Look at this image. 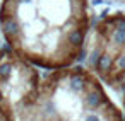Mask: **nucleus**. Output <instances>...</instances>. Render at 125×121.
<instances>
[{"instance_id": "obj_2", "label": "nucleus", "mask_w": 125, "mask_h": 121, "mask_svg": "<svg viewBox=\"0 0 125 121\" xmlns=\"http://www.w3.org/2000/svg\"><path fill=\"white\" fill-rule=\"evenodd\" d=\"M19 121H125V112L87 67L70 65L41 78Z\"/></svg>"}, {"instance_id": "obj_6", "label": "nucleus", "mask_w": 125, "mask_h": 121, "mask_svg": "<svg viewBox=\"0 0 125 121\" xmlns=\"http://www.w3.org/2000/svg\"><path fill=\"white\" fill-rule=\"evenodd\" d=\"M0 121H2V118H0Z\"/></svg>"}, {"instance_id": "obj_1", "label": "nucleus", "mask_w": 125, "mask_h": 121, "mask_svg": "<svg viewBox=\"0 0 125 121\" xmlns=\"http://www.w3.org/2000/svg\"><path fill=\"white\" fill-rule=\"evenodd\" d=\"M0 31L12 51L40 68L75 65L91 31L89 0H2Z\"/></svg>"}, {"instance_id": "obj_4", "label": "nucleus", "mask_w": 125, "mask_h": 121, "mask_svg": "<svg viewBox=\"0 0 125 121\" xmlns=\"http://www.w3.org/2000/svg\"><path fill=\"white\" fill-rule=\"evenodd\" d=\"M122 109H123V112H125V89H123V92H122Z\"/></svg>"}, {"instance_id": "obj_3", "label": "nucleus", "mask_w": 125, "mask_h": 121, "mask_svg": "<svg viewBox=\"0 0 125 121\" xmlns=\"http://www.w3.org/2000/svg\"><path fill=\"white\" fill-rule=\"evenodd\" d=\"M86 67L111 90L125 89V12L96 21L86 41Z\"/></svg>"}, {"instance_id": "obj_5", "label": "nucleus", "mask_w": 125, "mask_h": 121, "mask_svg": "<svg viewBox=\"0 0 125 121\" xmlns=\"http://www.w3.org/2000/svg\"><path fill=\"white\" fill-rule=\"evenodd\" d=\"M115 2H118V4H125V0H115Z\"/></svg>"}]
</instances>
